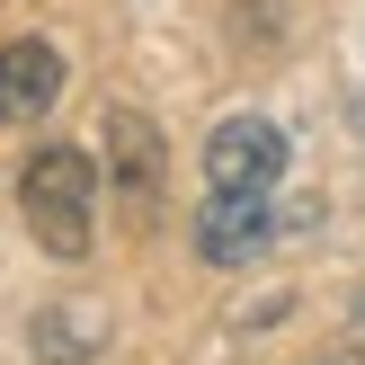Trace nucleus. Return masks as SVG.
I'll return each instance as SVG.
<instances>
[{
    "mask_svg": "<svg viewBox=\"0 0 365 365\" xmlns=\"http://www.w3.org/2000/svg\"><path fill=\"white\" fill-rule=\"evenodd\" d=\"M18 214H27L36 250L45 259H89V232H98V160L53 143L18 170Z\"/></svg>",
    "mask_w": 365,
    "mask_h": 365,
    "instance_id": "obj_1",
    "label": "nucleus"
},
{
    "mask_svg": "<svg viewBox=\"0 0 365 365\" xmlns=\"http://www.w3.org/2000/svg\"><path fill=\"white\" fill-rule=\"evenodd\" d=\"M107 187L125 205V232L160 223V134L143 107H107Z\"/></svg>",
    "mask_w": 365,
    "mask_h": 365,
    "instance_id": "obj_2",
    "label": "nucleus"
},
{
    "mask_svg": "<svg viewBox=\"0 0 365 365\" xmlns=\"http://www.w3.org/2000/svg\"><path fill=\"white\" fill-rule=\"evenodd\" d=\"M205 178L214 187H277L285 178V134L267 116H223L205 134Z\"/></svg>",
    "mask_w": 365,
    "mask_h": 365,
    "instance_id": "obj_3",
    "label": "nucleus"
},
{
    "mask_svg": "<svg viewBox=\"0 0 365 365\" xmlns=\"http://www.w3.org/2000/svg\"><path fill=\"white\" fill-rule=\"evenodd\" d=\"M267 196L277 187H205V205H196V259L205 267H241L267 241Z\"/></svg>",
    "mask_w": 365,
    "mask_h": 365,
    "instance_id": "obj_4",
    "label": "nucleus"
},
{
    "mask_svg": "<svg viewBox=\"0 0 365 365\" xmlns=\"http://www.w3.org/2000/svg\"><path fill=\"white\" fill-rule=\"evenodd\" d=\"M63 98V45L45 36H9L0 45V125H27Z\"/></svg>",
    "mask_w": 365,
    "mask_h": 365,
    "instance_id": "obj_5",
    "label": "nucleus"
},
{
    "mask_svg": "<svg viewBox=\"0 0 365 365\" xmlns=\"http://www.w3.org/2000/svg\"><path fill=\"white\" fill-rule=\"evenodd\" d=\"M321 365H365V339H348V348H330Z\"/></svg>",
    "mask_w": 365,
    "mask_h": 365,
    "instance_id": "obj_6",
    "label": "nucleus"
}]
</instances>
